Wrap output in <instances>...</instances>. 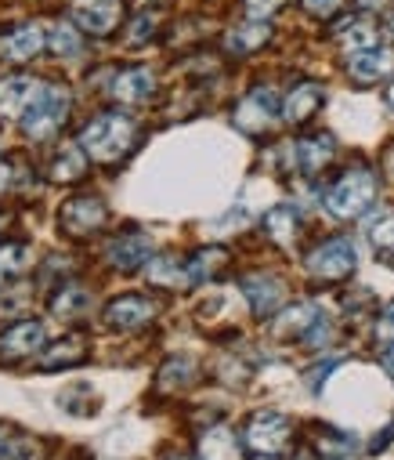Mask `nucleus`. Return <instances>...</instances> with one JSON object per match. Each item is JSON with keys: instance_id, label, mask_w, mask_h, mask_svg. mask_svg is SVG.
Returning a JSON list of instances; mask_svg holds the SVG:
<instances>
[{"instance_id": "f257e3e1", "label": "nucleus", "mask_w": 394, "mask_h": 460, "mask_svg": "<svg viewBox=\"0 0 394 460\" xmlns=\"http://www.w3.org/2000/svg\"><path fill=\"white\" fill-rule=\"evenodd\" d=\"M80 146L98 164H116L138 146V124L127 112H101L80 131Z\"/></svg>"}, {"instance_id": "f03ea898", "label": "nucleus", "mask_w": 394, "mask_h": 460, "mask_svg": "<svg viewBox=\"0 0 394 460\" xmlns=\"http://www.w3.org/2000/svg\"><path fill=\"white\" fill-rule=\"evenodd\" d=\"M372 199H376V174L365 167H355L333 181V189L326 192V210L340 221H351V217H362L372 207Z\"/></svg>"}, {"instance_id": "7ed1b4c3", "label": "nucleus", "mask_w": 394, "mask_h": 460, "mask_svg": "<svg viewBox=\"0 0 394 460\" xmlns=\"http://www.w3.org/2000/svg\"><path fill=\"white\" fill-rule=\"evenodd\" d=\"M69 117V91L62 84H44L37 102L26 109L22 117V131L30 138H51Z\"/></svg>"}, {"instance_id": "20e7f679", "label": "nucleus", "mask_w": 394, "mask_h": 460, "mask_svg": "<svg viewBox=\"0 0 394 460\" xmlns=\"http://www.w3.org/2000/svg\"><path fill=\"white\" fill-rule=\"evenodd\" d=\"M293 435V424L276 413V410H260L250 417L246 431H242V446H250L253 453H279Z\"/></svg>"}, {"instance_id": "39448f33", "label": "nucleus", "mask_w": 394, "mask_h": 460, "mask_svg": "<svg viewBox=\"0 0 394 460\" xmlns=\"http://www.w3.org/2000/svg\"><path fill=\"white\" fill-rule=\"evenodd\" d=\"M358 265V251L351 240H326L322 247H315L308 254V269L319 276V279H347Z\"/></svg>"}, {"instance_id": "423d86ee", "label": "nucleus", "mask_w": 394, "mask_h": 460, "mask_svg": "<svg viewBox=\"0 0 394 460\" xmlns=\"http://www.w3.org/2000/svg\"><path fill=\"white\" fill-rule=\"evenodd\" d=\"M105 217H109V210H105V203L94 199V196H73V199H66V207L58 210L62 233H66V236H76V240L98 233V228L105 225Z\"/></svg>"}, {"instance_id": "0eeeda50", "label": "nucleus", "mask_w": 394, "mask_h": 460, "mask_svg": "<svg viewBox=\"0 0 394 460\" xmlns=\"http://www.w3.org/2000/svg\"><path fill=\"white\" fill-rule=\"evenodd\" d=\"M73 22L91 37H109L123 19V0H73Z\"/></svg>"}, {"instance_id": "6e6552de", "label": "nucleus", "mask_w": 394, "mask_h": 460, "mask_svg": "<svg viewBox=\"0 0 394 460\" xmlns=\"http://www.w3.org/2000/svg\"><path fill=\"white\" fill-rule=\"evenodd\" d=\"M276 109H279V98H276L268 87H257V91H250V94L235 105V124H239L242 131H250V135L268 131L272 120H276Z\"/></svg>"}, {"instance_id": "1a4fd4ad", "label": "nucleus", "mask_w": 394, "mask_h": 460, "mask_svg": "<svg viewBox=\"0 0 394 460\" xmlns=\"http://www.w3.org/2000/svg\"><path fill=\"white\" fill-rule=\"evenodd\" d=\"M105 261L119 272H135L145 261H153V236L145 233H123L105 247Z\"/></svg>"}, {"instance_id": "9d476101", "label": "nucleus", "mask_w": 394, "mask_h": 460, "mask_svg": "<svg viewBox=\"0 0 394 460\" xmlns=\"http://www.w3.org/2000/svg\"><path fill=\"white\" fill-rule=\"evenodd\" d=\"M40 344H44V323L40 319H19L0 333V359H8V363L26 359L40 349Z\"/></svg>"}, {"instance_id": "9b49d317", "label": "nucleus", "mask_w": 394, "mask_h": 460, "mask_svg": "<svg viewBox=\"0 0 394 460\" xmlns=\"http://www.w3.org/2000/svg\"><path fill=\"white\" fill-rule=\"evenodd\" d=\"M153 315H156V301H149L142 294H123L105 308V323L112 330H138V326L153 323Z\"/></svg>"}, {"instance_id": "f8f14e48", "label": "nucleus", "mask_w": 394, "mask_h": 460, "mask_svg": "<svg viewBox=\"0 0 394 460\" xmlns=\"http://www.w3.org/2000/svg\"><path fill=\"white\" fill-rule=\"evenodd\" d=\"M44 84H37L33 76H4L0 80V117H26V109L37 102Z\"/></svg>"}, {"instance_id": "ddd939ff", "label": "nucleus", "mask_w": 394, "mask_h": 460, "mask_svg": "<svg viewBox=\"0 0 394 460\" xmlns=\"http://www.w3.org/2000/svg\"><path fill=\"white\" fill-rule=\"evenodd\" d=\"M322 102H326V91L319 84H297L283 102V120L286 124H308L322 109Z\"/></svg>"}, {"instance_id": "4468645a", "label": "nucleus", "mask_w": 394, "mask_h": 460, "mask_svg": "<svg viewBox=\"0 0 394 460\" xmlns=\"http://www.w3.org/2000/svg\"><path fill=\"white\" fill-rule=\"evenodd\" d=\"M44 44H48V37L33 22V26H19L8 37H0V55L12 58V62H30V58H37L44 51Z\"/></svg>"}, {"instance_id": "2eb2a0df", "label": "nucleus", "mask_w": 394, "mask_h": 460, "mask_svg": "<svg viewBox=\"0 0 394 460\" xmlns=\"http://www.w3.org/2000/svg\"><path fill=\"white\" fill-rule=\"evenodd\" d=\"M337 153V142L333 135H311L304 142H293V167L304 171V174H319Z\"/></svg>"}, {"instance_id": "dca6fc26", "label": "nucleus", "mask_w": 394, "mask_h": 460, "mask_svg": "<svg viewBox=\"0 0 394 460\" xmlns=\"http://www.w3.org/2000/svg\"><path fill=\"white\" fill-rule=\"evenodd\" d=\"M242 294H246V301H250V308L257 315H272L283 305L286 287L279 279H272V276H250V279H242Z\"/></svg>"}, {"instance_id": "f3484780", "label": "nucleus", "mask_w": 394, "mask_h": 460, "mask_svg": "<svg viewBox=\"0 0 394 460\" xmlns=\"http://www.w3.org/2000/svg\"><path fill=\"white\" fill-rule=\"evenodd\" d=\"M112 98L123 102V105H138V102H149L153 91H156V76L149 69H127L112 80Z\"/></svg>"}, {"instance_id": "a211bd4d", "label": "nucleus", "mask_w": 394, "mask_h": 460, "mask_svg": "<svg viewBox=\"0 0 394 460\" xmlns=\"http://www.w3.org/2000/svg\"><path fill=\"white\" fill-rule=\"evenodd\" d=\"M351 76L362 84H376L394 69V51L390 48H365L358 55H351Z\"/></svg>"}, {"instance_id": "6ab92c4d", "label": "nucleus", "mask_w": 394, "mask_h": 460, "mask_svg": "<svg viewBox=\"0 0 394 460\" xmlns=\"http://www.w3.org/2000/svg\"><path fill=\"white\" fill-rule=\"evenodd\" d=\"M83 359H87L83 341L66 337V341H58V344H51V349H44V352H40L37 370H69V367H80Z\"/></svg>"}, {"instance_id": "aec40b11", "label": "nucleus", "mask_w": 394, "mask_h": 460, "mask_svg": "<svg viewBox=\"0 0 394 460\" xmlns=\"http://www.w3.org/2000/svg\"><path fill=\"white\" fill-rule=\"evenodd\" d=\"M268 40H272V26L260 22V19H253V22L239 26V30H232V33L224 37V48H228L232 55H253L257 48H265Z\"/></svg>"}, {"instance_id": "412c9836", "label": "nucleus", "mask_w": 394, "mask_h": 460, "mask_svg": "<svg viewBox=\"0 0 394 460\" xmlns=\"http://www.w3.org/2000/svg\"><path fill=\"white\" fill-rule=\"evenodd\" d=\"M337 40H340L344 51L358 55V51H365V48H376V26H372L369 19H362V15L344 19V22H337Z\"/></svg>"}, {"instance_id": "4be33fe9", "label": "nucleus", "mask_w": 394, "mask_h": 460, "mask_svg": "<svg viewBox=\"0 0 394 460\" xmlns=\"http://www.w3.org/2000/svg\"><path fill=\"white\" fill-rule=\"evenodd\" d=\"M265 228H268V236L276 240V243H293L297 240V228H301V214H297V207L293 203H279V207H272L268 214H265Z\"/></svg>"}, {"instance_id": "5701e85b", "label": "nucleus", "mask_w": 394, "mask_h": 460, "mask_svg": "<svg viewBox=\"0 0 394 460\" xmlns=\"http://www.w3.org/2000/svg\"><path fill=\"white\" fill-rule=\"evenodd\" d=\"M319 319H322V308L311 305V301H304V305L283 312V319L276 323V333H283V337H308V330H311Z\"/></svg>"}, {"instance_id": "b1692460", "label": "nucleus", "mask_w": 394, "mask_h": 460, "mask_svg": "<svg viewBox=\"0 0 394 460\" xmlns=\"http://www.w3.org/2000/svg\"><path fill=\"white\" fill-rule=\"evenodd\" d=\"M199 449H203V460H242V446L239 438L228 431V428H210L203 438H199Z\"/></svg>"}, {"instance_id": "393cba45", "label": "nucleus", "mask_w": 394, "mask_h": 460, "mask_svg": "<svg viewBox=\"0 0 394 460\" xmlns=\"http://www.w3.org/2000/svg\"><path fill=\"white\" fill-rule=\"evenodd\" d=\"M87 308H91V294H87L80 283H66V287H58L55 297H51V312L62 315V319H80Z\"/></svg>"}, {"instance_id": "a878e982", "label": "nucleus", "mask_w": 394, "mask_h": 460, "mask_svg": "<svg viewBox=\"0 0 394 460\" xmlns=\"http://www.w3.org/2000/svg\"><path fill=\"white\" fill-rule=\"evenodd\" d=\"M87 174V149L76 142V146H66L55 164H51V178L55 181H80Z\"/></svg>"}, {"instance_id": "bb28decb", "label": "nucleus", "mask_w": 394, "mask_h": 460, "mask_svg": "<svg viewBox=\"0 0 394 460\" xmlns=\"http://www.w3.org/2000/svg\"><path fill=\"white\" fill-rule=\"evenodd\" d=\"M228 261V251L224 247H206L199 251L192 261H185V272H188V283H206L214 272H221Z\"/></svg>"}, {"instance_id": "cd10ccee", "label": "nucleus", "mask_w": 394, "mask_h": 460, "mask_svg": "<svg viewBox=\"0 0 394 460\" xmlns=\"http://www.w3.org/2000/svg\"><path fill=\"white\" fill-rule=\"evenodd\" d=\"M145 272H149V283H156V287H163V290H174V287H185V283H188L185 265H178L174 258H153Z\"/></svg>"}, {"instance_id": "c85d7f7f", "label": "nucleus", "mask_w": 394, "mask_h": 460, "mask_svg": "<svg viewBox=\"0 0 394 460\" xmlns=\"http://www.w3.org/2000/svg\"><path fill=\"white\" fill-rule=\"evenodd\" d=\"M30 261H33V251L26 243H0V276L4 279L26 272Z\"/></svg>"}, {"instance_id": "c756f323", "label": "nucleus", "mask_w": 394, "mask_h": 460, "mask_svg": "<svg viewBox=\"0 0 394 460\" xmlns=\"http://www.w3.org/2000/svg\"><path fill=\"white\" fill-rule=\"evenodd\" d=\"M192 377H196V367H192L188 359H171V363L160 370V388H167V392H174V388H188Z\"/></svg>"}, {"instance_id": "7c9ffc66", "label": "nucleus", "mask_w": 394, "mask_h": 460, "mask_svg": "<svg viewBox=\"0 0 394 460\" xmlns=\"http://www.w3.org/2000/svg\"><path fill=\"white\" fill-rule=\"evenodd\" d=\"M48 48L58 55V58H76L80 55V37L73 26H55L51 37H48Z\"/></svg>"}, {"instance_id": "2f4dec72", "label": "nucleus", "mask_w": 394, "mask_h": 460, "mask_svg": "<svg viewBox=\"0 0 394 460\" xmlns=\"http://www.w3.org/2000/svg\"><path fill=\"white\" fill-rule=\"evenodd\" d=\"M153 33H156V15L153 12H142L135 22H130V33H127V44L130 48H138V44H145V40H153Z\"/></svg>"}, {"instance_id": "473e14b6", "label": "nucleus", "mask_w": 394, "mask_h": 460, "mask_svg": "<svg viewBox=\"0 0 394 460\" xmlns=\"http://www.w3.org/2000/svg\"><path fill=\"white\" fill-rule=\"evenodd\" d=\"M372 243H376V251H380V254L394 258V214H390V217H383V221L372 228Z\"/></svg>"}, {"instance_id": "72a5a7b5", "label": "nucleus", "mask_w": 394, "mask_h": 460, "mask_svg": "<svg viewBox=\"0 0 394 460\" xmlns=\"http://www.w3.org/2000/svg\"><path fill=\"white\" fill-rule=\"evenodd\" d=\"M319 446H322L326 453H347V449H355V438H351L347 431H337V428H326V431L319 435Z\"/></svg>"}, {"instance_id": "f704fd0d", "label": "nucleus", "mask_w": 394, "mask_h": 460, "mask_svg": "<svg viewBox=\"0 0 394 460\" xmlns=\"http://www.w3.org/2000/svg\"><path fill=\"white\" fill-rule=\"evenodd\" d=\"M279 8H283V0H246V15L250 19H260V22H268Z\"/></svg>"}, {"instance_id": "c9c22d12", "label": "nucleus", "mask_w": 394, "mask_h": 460, "mask_svg": "<svg viewBox=\"0 0 394 460\" xmlns=\"http://www.w3.org/2000/svg\"><path fill=\"white\" fill-rule=\"evenodd\" d=\"M301 4H304L311 15H319V19H329V15H337L340 0H301Z\"/></svg>"}, {"instance_id": "e433bc0d", "label": "nucleus", "mask_w": 394, "mask_h": 460, "mask_svg": "<svg viewBox=\"0 0 394 460\" xmlns=\"http://www.w3.org/2000/svg\"><path fill=\"white\" fill-rule=\"evenodd\" d=\"M376 337H380V341H394V301H390L387 312L380 315V323H376Z\"/></svg>"}, {"instance_id": "4c0bfd02", "label": "nucleus", "mask_w": 394, "mask_h": 460, "mask_svg": "<svg viewBox=\"0 0 394 460\" xmlns=\"http://www.w3.org/2000/svg\"><path fill=\"white\" fill-rule=\"evenodd\" d=\"M8 181H12V167H8V160H0V192L8 189Z\"/></svg>"}, {"instance_id": "58836bf2", "label": "nucleus", "mask_w": 394, "mask_h": 460, "mask_svg": "<svg viewBox=\"0 0 394 460\" xmlns=\"http://www.w3.org/2000/svg\"><path fill=\"white\" fill-rule=\"evenodd\" d=\"M383 4H387V0H358V8H365V12H376Z\"/></svg>"}, {"instance_id": "ea45409f", "label": "nucleus", "mask_w": 394, "mask_h": 460, "mask_svg": "<svg viewBox=\"0 0 394 460\" xmlns=\"http://www.w3.org/2000/svg\"><path fill=\"white\" fill-rule=\"evenodd\" d=\"M383 367H387V370H390V374H394V344H390V349H387V352H383Z\"/></svg>"}, {"instance_id": "a19ab883", "label": "nucleus", "mask_w": 394, "mask_h": 460, "mask_svg": "<svg viewBox=\"0 0 394 460\" xmlns=\"http://www.w3.org/2000/svg\"><path fill=\"white\" fill-rule=\"evenodd\" d=\"M4 453H8V431L0 428V456H4Z\"/></svg>"}, {"instance_id": "79ce46f5", "label": "nucleus", "mask_w": 394, "mask_h": 460, "mask_svg": "<svg viewBox=\"0 0 394 460\" xmlns=\"http://www.w3.org/2000/svg\"><path fill=\"white\" fill-rule=\"evenodd\" d=\"M387 109H390V112H394V84H390V87H387Z\"/></svg>"}, {"instance_id": "37998d69", "label": "nucleus", "mask_w": 394, "mask_h": 460, "mask_svg": "<svg viewBox=\"0 0 394 460\" xmlns=\"http://www.w3.org/2000/svg\"><path fill=\"white\" fill-rule=\"evenodd\" d=\"M387 30H390V37H394V15H390V19H387Z\"/></svg>"}, {"instance_id": "c03bdc74", "label": "nucleus", "mask_w": 394, "mask_h": 460, "mask_svg": "<svg viewBox=\"0 0 394 460\" xmlns=\"http://www.w3.org/2000/svg\"><path fill=\"white\" fill-rule=\"evenodd\" d=\"M167 460H192V456H167Z\"/></svg>"}, {"instance_id": "a18cd8bd", "label": "nucleus", "mask_w": 394, "mask_h": 460, "mask_svg": "<svg viewBox=\"0 0 394 460\" xmlns=\"http://www.w3.org/2000/svg\"><path fill=\"white\" fill-rule=\"evenodd\" d=\"M260 460H272V453H268V456H260Z\"/></svg>"}, {"instance_id": "49530a36", "label": "nucleus", "mask_w": 394, "mask_h": 460, "mask_svg": "<svg viewBox=\"0 0 394 460\" xmlns=\"http://www.w3.org/2000/svg\"><path fill=\"white\" fill-rule=\"evenodd\" d=\"M0 283H4V276H0Z\"/></svg>"}]
</instances>
